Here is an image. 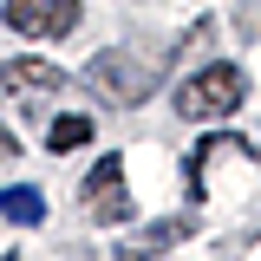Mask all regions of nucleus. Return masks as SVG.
<instances>
[{
    "label": "nucleus",
    "mask_w": 261,
    "mask_h": 261,
    "mask_svg": "<svg viewBox=\"0 0 261 261\" xmlns=\"http://www.w3.org/2000/svg\"><path fill=\"white\" fill-rule=\"evenodd\" d=\"M242 98H248V79H242V65H202L190 85L176 92V111L183 118H196V124H209V118H228V111H242Z\"/></svg>",
    "instance_id": "1"
},
{
    "label": "nucleus",
    "mask_w": 261,
    "mask_h": 261,
    "mask_svg": "<svg viewBox=\"0 0 261 261\" xmlns=\"http://www.w3.org/2000/svg\"><path fill=\"white\" fill-rule=\"evenodd\" d=\"M163 59L170 53H157V59H130V53H98L92 65H85V79H92L98 92L111 98V105H144V98L157 92L163 79Z\"/></svg>",
    "instance_id": "2"
},
{
    "label": "nucleus",
    "mask_w": 261,
    "mask_h": 261,
    "mask_svg": "<svg viewBox=\"0 0 261 261\" xmlns=\"http://www.w3.org/2000/svg\"><path fill=\"white\" fill-rule=\"evenodd\" d=\"M0 92L13 98L20 111H46V105L65 92V72H59L53 59H33V53H20V59L0 65Z\"/></svg>",
    "instance_id": "3"
},
{
    "label": "nucleus",
    "mask_w": 261,
    "mask_h": 261,
    "mask_svg": "<svg viewBox=\"0 0 261 261\" xmlns=\"http://www.w3.org/2000/svg\"><path fill=\"white\" fill-rule=\"evenodd\" d=\"M85 216L92 222H130V183H124V157H98L92 170H85Z\"/></svg>",
    "instance_id": "4"
},
{
    "label": "nucleus",
    "mask_w": 261,
    "mask_h": 261,
    "mask_svg": "<svg viewBox=\"0 0 261 261\" xmlns=\"http://www.w3.org/2000/svg\"><path fill=\"white\" fill-rule=\"evenodd\" d=\"M0 13H7V27L27 33V39H65L79 27V0H7Z\"/></svg>",
    "instance_id": "5"
},
{
    "label": "nucleus",
    "mask_w": 261,
    "mask_h": 261,
    "mask_svg": "<svg viewBox=\"0 0 261 261\" xmlns=\"http://www.w3.org/2000/svg\"><path fill=\"white\" fill-rule=\"evenodd\" d=\"M196 235V216H163L150 228H130L124 242H118V255H157V248H176V242H190Z\"/></svg>",
    "instance_id": "6"
},
{
    "label": "nucleus",
    "mask_w": 261,
    "mask_h": 261,
    "mask_svg": "<svg viewBox=\"0 0 261 261\" xmlns=\"http://www.w3.org/2000/svg\"><path fill=\"white\" fill-rule=\"evenodd\" d=\"M79 144H92V118L85 111H65L46 124V150H79Z\"/></svg>",
    "instance_id": "7"
},
{
    "label": "nucleus",
    "mask_w": 261,
    "mask_h": 261,
    "mask_svg": "<svg viewBox=\"0 0 261 261\" xmlns=\"http://www.w3.org/2000/svg\"><path fill=\"white\" fill-rule=\"evenodd\" d=\"M0 216H7V222H20V228H33L39 216H46V196L27 190V183H20V190H0Z\"/></svg>",
    "instance_id": "8"
},
{
    "label": "nucleus",
    "mask_w": 261,
    "mask_h": 261,
    "mask_svg": "<svg viewBox=\"0 0 261 261\" xmlns=\"http://www.w3.org/2000/svg\"><path fill=\"white\" fill-rule=\"evenodd\" d=\"M13 150H20V144H13V130L0 124V157H13Z\"/></svg>",
    "instance_id": "9"
}]
</instances>
